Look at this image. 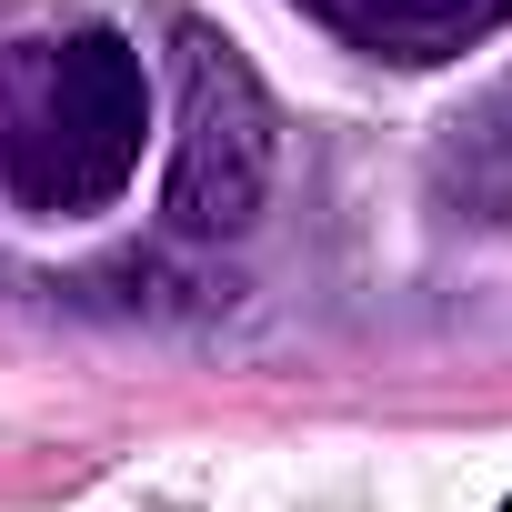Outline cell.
Listing matches in <instances>:
<instances>
[{
	"label": "cell",
	"instance_id": "obj_1",
	"mask_svg": "<svg viewBox=\"0 0 512 512\" xmlns=\"http://www.w3.org/2000/svg\"><path fill=\"white\" fill-rule=\"evenodd\" d=\"M151 141V71L121 31H21L0 51V191L31 221H91L131 191Z\"/></svg>",
	"mask_w": 512,
	"mask_h": 512
},
{
	"label": "cell",
	"instance_id": "obj_2",
	"mask_svg": "<svg viewBox=\"0 0 512 512\" xmlns=\"http://www.w3.org/2000/svg\"><path fill=\"white\" fill-rule=\"evenodd\" d=\"M171 41H181V131H171L161 221H171V241H241L282 171V111L221 31L181 21Z\"/></svg>",
	"mask_w": 512,
	"mask_h": 512
},
{
	"label": "cell",
	"instance_id": "obj_3",
	"mask_svg": "<svg viewBox=\"0 0 512 512\" xmlns=\"http://www.w3.org/2000/svg\"><path fill=\"white\" fill-rule=\"evenodd\" d=\"M292 11H312L342 51L362 61H392V71H432V61H462L482 51L512 0H292Z\"/></svg>",
	"mask_w": 512,
	"mask_h": 512
},
{
	"label": "cell",
	"instance_id": "obj_4",
	"mask_svg": "<svg viewBox=\"0 0 512 512\" xmlns=\"http://www.w3.org/2000/svg\"><path fill=\"white\" fill-rule=\"evenodd\" d=\"M472 131H482V141H492V151L512 161V81H502V91H492V101L472 111Z\"/></svg>",
	"mask_w": 512,
	"mask_h": 512
},
{
	"label": "cell",
	"instance_id": "obj_5",
	"mask_svg": "<svg viewBox=\"0 0 512 512\" xmlns=\"http://www.w3.org/2000/svg\"><path fill=\"white\" fill-rule=\"evenodd\" d=\"M502 512H512V502H502Z\"/></svg>",
	"mask_w": 512,
	"mask_h": 512
}]
</instances>
